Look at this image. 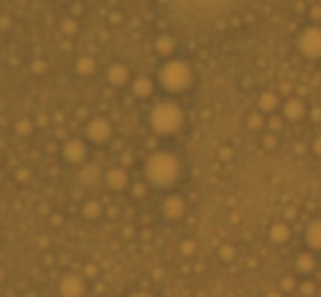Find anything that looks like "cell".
Wrapping results in <instances>:
<instances>
[{
  "label": "cell",
  "mask_w": 321,
  "mask_h": 297,
  "mask_svg": "<svg viewBox=\"0 0 321 297\" xmlns=\"http://www.w3.org/2000/svg\"><path fill=\"white\" fill-rule=\"evenodd\" d=\"M146 178L154 186H170L178 178V160L167 151L154 154V157L146 162Z\"/></svg>",
  "instance_id": "1"
},
{
  "label": "cell",
  "mask_w": 321,
  "mask_h": 297,
  "mask_svg": "<svg viewBox=\"0 0 321 297\" xmlns=\"http://www.w3.org/2000/svg\"><path fill=\"white\" fill-rule=\"evenodd\" d=\"M180 109L170 101H165V104H157L154 106V112H151V125H154V130L157 133H175L180 128Z\"/></svg>",
  "instance_id": "2"
},
{
  "label": "cell",
  "mask_w": 321,
  "mask_h": 297,
  "mask_svg": "<svg viewBox=\"0 0 321 297\" xmlns=\"http://www.w3.org/2000/svg\"><path fill=\"white\" fill-rule=\"evenodd\" d=\"M159 83L167 88V90H183L189 88L191 83V69L186 61H167L159 72Z\"/></svg>",
  "instance_id": "3"
},
{
  "label": "cell",
  "mask_w": 321,
  "mask_h": 297,
  "mask_svg": "<svg viewBox=\"0 0 321 297\" xmlns=\"http://www.w3.org/2000/svg\"><path fill=\"white\" fill-rule=\"evenodd\" d=\"M297 45H300V51L305 56H311V58L321 56V27L305 29V32L300 35V40H297Z\"/></svg>",
  "instance_id": "4"
},
{
  "label": "cell",
  "mask_w": 321,
  "mask_h": 297,
  "mask_svg": "<svg viewBox=\"0 0 321 297\" xmlns=\"http://www.w3.org/2000/svg\"><path fill=\"white\" fill-rule=\"evenodd\" d=\"M58 292H61V297H80L83 294V281L77 276H64L58 284Z\"/></svg>",
  "instance_id": "5"
},
{
  "label": "cell",
  "mask_w": 321,
  "mask_h": 297,
  "mask_svg": "<svg viewBox=\"0 0 321 297\" xmlns=\"http://www.w3.org/2000/svg\"><path fill=\"white\" fill-rule=\"evenodd\" d=\"M183 210H186V205H183V199H178V196H170V199H165V202H162V212L170 217V221L180 217Z\"/></svg>",
  "instance_id": "6"
},
{
  "label": "cell",
  "mask_w": 321,
  "mask_h": 297,
  "mask_svg": "<svg viewBox=\"0 0 321 297\" xmlns=\"http://www.w3.org/2000/svg\"><path fill=\"white\" fill-rule=\"evenodd\" d=\"M109 133L112 130H109V122H106V120H93V122H90V128H88V135L93 141H106Z\"/></svg>",
  "instance_id": "7"
},
{
  "label": "cell",
  "mask_w": 321,
  "mask_h": 297,
  "mask_svg": "<svg viewBox=\"0 0 321 297\" xmlns=\"http://www.w3.org/2000/svg\"><path fill=\"white\" fill-rule=\"evenodd\" d=\"M64 157H67L69 162H80V160L85 157V146L80 144V141H69V144L64 146Z\"/></svg>",
  "instance_id": "8"
},
{
  "label": "cell",
  "mask_w": 321,
  "mask_h": 297,
  "mask_svg": "<svg viewBox=\"0 0 321 297\" xmlns=\"http://www.w3.org/2000/svg\"><path fill=\"white\" fill-rule=\"evenodd\" d=\"M308 244L316 247V249H321V221H313L308 226Z\"/></svg>",
  "instance_id": "9"
},
{
  "label": "cell",
  "mask_w": 321,
  "mask_h": 297,
  "mask_svg": "<svg viewBox=\"0 0 321 297\" xmlns=\"http://www.w3.org/2000/svg\"><path fill=\"white\" fill-rule=\"evenodd\" d=\"M80 178H83V183L93 186V183L98 181V170H96L93 165H88V167H83V170H80Z\"/></svg>",
  "instance_id": "10"
},
{
  "label": "cell",
  "mask_w": 321,
  "mask_h": 297,
  "mask_svg": "<svg viewBox=\"0 0 321 297\" xmlns=\"http://www.w3.org/2000/svg\"><path fill=\"white\" fill-rule=\"evenodd\" d=\"M284 106H287V109H284V112H287V117H292V120L303 117V104H300L297 98H292V101H287Z\"/></svg>",
  "instance_id": "11"
},
{
  "label": "cell",
  "mask_w": 321,
  "mask_h": 297,
  "mask_svg": "<svg viewBox=\"0 0 321 297\" xmlns=\"http://www.w3.org/2000/svg\"><path fill=\"white\" fill-rule=\"evenodd\" d=\"M109 186H114V189H122V186H125V173H122V170H109Z\"/></svg>",
  "instance_id": "12"
},
{
  "label": "cell",
  "mask_w": 321,
  "mask_h": 297,
  "mask_svg": "<svg viewBox=\"0 0 321 297\" xmlns=\"http://www.w3.org/2000/svg\"><path fill=\"white\" fill-rule=\"evenodd\" d=\"M109 80L122 85V83L128 80V69H125V67H112V72H109Z\"/></svg>",
  "instance_id": "13"
},
{
  "label": "cell",
  "mask_w": 321,
  "mask_h": 297,
  "mask_svg": "<svg viewBox=\"0 0 321 297\" xmlns=\"http://www.w3.org/2000/svg\"><path fill=\"white\" fill-rule=\"evenodd\" d=\"M133 93H135V96H149V93H151V83L146 80V77H144V80H135Z\"/></svg>",
  "instance_id": "14"
},
{
  "label": "cell",
  "mask_w": 321,
  "mask_h": 297,
  "mask_svg": "<svg viewBox=\"0 0 321 297\" xmlns=\"http://www.w3.org/2000/svg\"><path fill=\"white\" fill-rule=\"evenodd\" d=\"M287 233H289L287 226H273V228H271V239H273V242H284Z\"/></svg>",
  "instance_id": "15"
},
{
  "label": "cell",
  "mask_w": 321,
  "mask_h": 297,
  "mask_svg": "<svg viewBox=\"0 0 321 297\" xmlns=\"http://www.w3.org/2000/svg\"><path fill=\"white\" fill-rule=\"evenodd\" d=\"M77 72L90 74V72H93V61H90V58H80V61H77Z\"/></svg>",
  "instance_id": "16"
},
{
  "label": "cell",
  "mask_w": 321,
  "mask_h": 297,
  "mask_svg": "<svg viewBox=\"0 0 321 297\" xmlns=\"http://www.w3.org/2000/svg\"><path fill=\"white\" fill-rule=\"evenodd\" d=\"M260 106H263V109H268V112H271V109L276 106V96H263V98H260Z\"/></svg>",
  "instance_id": "17"
},
{
  "label": "cell",
  "mask_w": 321,
  "mask_h": 297,
  "mask_svg": "<svg viewBox=\"0 0 321 297\" xmlns=\"http://www.w3.org/2000/svg\"><path fill=\"white\" fill-rule=\"evenodd\" d=\"M98 212H101V205H96V202H90V205L85 207V215H88V217H96Z\"/></svg>",
  "instance_id": "18"
},
{
  "label": "cell",
  "mask_w": 321,
  "mask_h": 297,
  "mask_svg": "<svg viewBox=\"0 0 321 297\" xmlns=\"http://www.w3.org/2000/svg\"><path fill=\"white\" fill-rule=\"evenodd\" d=\"M311 268H313V258L303 255V258H300V271H311Z\"/></svg>",
  "instance_id": "19"
},
{
  "label": "cell",
  "mask_w": 321,
  "mask_h": 297,
  "mask_svg": "<svg viewBox=\"0 0 321 297\" xmlns=\"http://www.w3.org/2000/svg\"><path fill=\"white\" fill-rule=\"evenodd\" d=\"M157 48H159V51H170V48H173V45H170V37L159 40V45H157Z\"/></svg>",
  "instance_id": "20"
},
{
  "label": "cell",
  "mask_w": 321,
  "mask_h": 297,
  "mask_svg": "<svg viewBox=\"0 0 321 297\" xmlns=\"http://www.w3.org/2000/svg\"><path fill=\"white\" fill-rule=\"evenodd\" d=\"M313 151H316L318 157H321V138H316V141H313Z\"/></svg>",
  "instance_id": "21"
},
{
  "label": "cell",
  "mask_w": 321,
  "mask_h": 297,
  "mask_svg": "<svg viewBox=\"0 0 321 297\" xmlns=\"http://www.w3.org/2000/svg\"><path fill=\"white\" fill-rule=\"evenodd\" d=\"M133 297H151V294H146V292H135Z\"/></svg>",
  "instance_id": "22"
},
{
  "label": "cell",
  "mask_w": 321,
  "mask_h": 297,
  "mask_svg": "<svg viewBox=\"0 0 321 297\" xmlns=\"http://www.w3.org/2000/svg\"><path fill=\"white\" fill-rule=\"evenodd\" d=\"M268 297H282V294H279V292H273V294H268Z\"/></svg>",
  "instance_id": "23"
}]
</instances>
